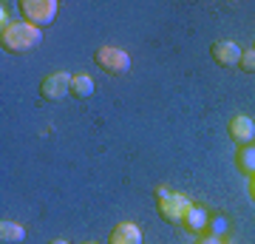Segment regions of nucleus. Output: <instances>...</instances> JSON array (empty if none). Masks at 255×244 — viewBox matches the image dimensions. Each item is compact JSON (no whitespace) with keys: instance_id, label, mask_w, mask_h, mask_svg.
Segmentation results:
<instances>
[{"instance_id":"9d476101","label":"nucleus","mask_w":255,"mask_h":244,"mask_svg":"<svg viewBox=\"0 0 255 244\" xmlns=\"http://www.w3.org/2000/svg\"><path fill=\"white\" fill-rule=\"evenodd\" d=\"M236 168L244 176H255V145H244L236 154Z\"/></svg>"},{"instance_id":"9b49d317","label":"nucleus","mask_w":255,"mask_h":244,"mask_svg":"<svg viewBox=\"0 0 255 244\" xmlns=\"http://www.w3.org/2000/svg\"><path fill=\"white\" fill-rule=\"evenodd\" d=\"M71 94H74V100H88V97L94 94V80L88 77V74H74Z\"/></svg>"},{"instance_id":"f03ea898","label":"nucleus","mask_w":255,"mask_h":244,"mask_svg":"<svg viewBox=\"0 0 255 244\" xmlns=\"http://www.w3.org/2000/svg\"><path fill=\"white\" fill-rule=\"evenodd\" d=\"M193 202L182 193H173V190L167 188H156V210H159V216L164 222H170V225H182L184 216L190 213Z\"/></svg>"},{"instance_id":"dca6fc26","label":"nucleus","mask_w":255,"mask_h":244,"mask_svg":"<svg viewBox=\"0 0 255 244\" xmlns=\"http://www.w3.org/2000/svg\"><path fill=\"white\" fill-rule=\"evenodd\" d=\"M250 193H253V199H255V176H253V185H250Z\"/></svg>"},{"instance_id":"ddd939ff","label":"nucleus","mask_w":255,"mask_h":244,"mask_svg":"<svg viewBox=\"0 0 255 244\" xmlns=\"http://www.w3.org/2000/svg\"><path fill=\"white\" fill-rule=\"evenodd\" d=\"M238 68H241V71H247V74H255V48H250V51H241Z\"/></svg>"},{"instance_id":"423d86ee","label":"nucleus","mask_w":255,"mask_h":244,"mask_svg":"<svg viewBox=\"0 0 255 244\" xmlns=\"http://www.w3.org/2000/svg\"><path fill=\"white\" fill-rule=\"evenodd\" d=\"M227 131H230V139L236 145H241V148L255 139V122L247 117V114H236V117L227 122Z\"/></svg>"},{"instance_id":"f8f14e48","label":"nucleus","mask_w":255,"mask_h":244,"mask_svg":"<svg viewBox=\"0 0 255 244\" xmlns=\"http://www.w3.org/2000/svg\"><path fill=\"white\" fill-rule=\"evenodd\" d=\"M182 225L187 227L190 233H201V230L207 227V210H204V208H196V205H193V208H190V213L184 216V222H182Z\"/></svg>"},{"instance_id":"20e7f679","label":"nucleus","mask_w":255,"mask_h":244,"mask_svg":"<svg viewBox=\"0 0 255 244\" xmlns=\"http://www.w3.org/2000/svg\"><path fill=\"white\" fill-rule=\"evenodd\" d=\"M20 11H23L26 23H31V26L40 28V26L54 23L57 3H54V0H23V3H20Z\"/></svg>"},{"instance_id":"0eeeda50","label":"nucleus","mask_w":255,"mask_h":244,"mask_svg":"<svg viewBox=\"0 0 255 244\" xmlns=\"http://www.w3.org/2000/svg\"><path fill=\"white\" fill-rule=\"evenodd\" d=\"M213 60H216L221 68H233V65H238V60H241V48H238L233 40H219V43H213Z\"/></svg>"},{"instance_id":"7ed1b4c3","label":"nucleus","mask_w":255,"mask_h":244,"mask_svg":"<svg viewBox=\"0 0 255 244\" xmlns=\"http://www.w3.org/2000/svg\"><path fill=\"white\" fill-rule=\"evenodd\" d=\"M94 63L100 65L105 74H111V77H122V74L130 71V57H128V51H122L117 45H100L94 51Z\"/></svg>"},{"instance_id":"1a4fd4ad","label":"nucleus","mask_w":255,"mask_h":244,"mask_svg":"<svg viewBox=\"0 0 255 244\" xmlns=\"http://www.w3.org/2000/svg\"><path fill=\"white\" fill-rule=\"evenodd\" d=\"M23 239H26V230L17 222H9V219L0 222V244H23Z\"/></svg>"},{"instance_id":"f3484780","label":"nucleus","mask_w":255,"mask_h":244,"mask_svg":"<svg viewBox=\"0 0 255 244\" xmlns=\"http://www.w3.org/2000/svg\"><path fill=\"white\" fill-rule=\"evenodd\" d=\"M85 244H97V242H85Z\"/></svg>"},{"instance_id":"39448f33","label":"nucleus","mask_w":255,"mask_h":244,"mask_svg":"<svg viewBox=\"0 0 255 244\" xmlns=\"http://www.w3.org/2000/svg\"><path fill=\"white\" fill-rule=\"evenodd\" d=\"M71 74L68 71H54V74H46L43 77V82H40V94L46 97V100L57 102L63 100V97H68L71 94Z\"/></svg>"},{"instance_id":"6e6552de","label":"nucleus","mask_w":255,"mask_h":244,"mask_svg":"<svg viewBox=\"0 0 255 244\" xmlns=\"http://www.w3.org/2000/svg\"><path fill=\"white\" fill-rule=\"evenodd\" d=\"M108 244H142V230L133 222H122L111 230Z\"/></svg>"},{"instance_id":"f257e3e1","label":"nucleus","mask_w":255,"mask_h":244,"mask_svg":"<svg viewBox=\"0 0 255 244\" xmlns=\"http://www.w3.org/2000/svg\"><path fill=\"white\" fill-rule=\"evenodd\" d=\"M40 40H43L40 28L31 26V23H26V20L11 23L9 28H3V31H0V43H3V48H6V51H11V54L31 51V48H37V45H40Z\"/></svg>"},{"instance_id":"2eb2a0df","label":"nucleus","mask_w":255,"mask_h":244,"mask_svg":"<svg viewBox=\"0 0 255 244\" xmlns=\"http://www.w3.org/2000/svg\"><path fill=\"white\" fill-rule=\"evenodd\" d=\"M48 244H68V242H63V239H51Z\"/></svg>"},{"instance_id":"4468645a","label":"nucleus","mask_w":255,"mask_h":244,"mask_svg":"<svg viewBox=\"0 0 255 244\" xmlns=\"http://www.w3.org/2000/svg\"><path fill=\"white\" fill-rule=\"evenodd\" d=\"M199 244H221V242H219V239H216V236H207V239H201Z\"/></svg>"}]
</instances>
